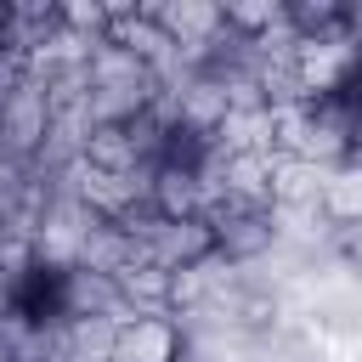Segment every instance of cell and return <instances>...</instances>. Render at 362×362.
Listing matches in <instances>:
<instances>
[{
  "instance_id": "7a4b0ae2",
  "label": "cell",
  "mask_w": 362,
  "mask_h": 362,
  "mask_svg": "<svg viewBox=\"0 0 362 362\" xmlns=\"http://www.w3.org/2000/svg\"><path fill=\"white\" fill-rule=\"evenodd\" d=\"M107 283H113V294H119L124 317L170 311V272H164V266H153V260H130V266H119Z\"/></svg>"
},
{
  "instance_id": "6da1fadb",
  "label": "cell",
  "mask_w": 362,
  "mask_h": 362,
  "mask_svg": "<svg viewBox=\"0 0 362 362\" xmlns=\"http://www.w3.org/2000/svg\"><path fill=\"white\" fill-rule=\"evenodd\" d=\"M192 356V334L181 317L153 311V317H119L113 334V362H187Z\"/></svg>"
},
{
  "instance_id": "277c9868",
  "label": "cell",
  "mask_w": 362,
  "mask_h": 362,
  "mask_svg": "<svg viewBox=\"0 0 362 362\" xmlns=\"http://www.w3.org/2000/svg\"><path fill=\"white\" fill-rule=\"evenodd\" d=\"M328 170L311 158H277L272 153V209H317Z\"/></svg>"
},
{
  "instance_id": "3957f363",
  "label": "cell",
  "mask_w": 362,
  "mask_h": 362,
  "mask_svg": "<svg viewBox=\"0 0 362 362\" xmlns=\"http://www.w3.org/2000/svg\"><path fill=\"white\" fill-rule=\"evenodd\" d=\"M317 215H322V226H328L334 238L362 232V164H356V158L339 164V170H328L322 198H317Z\"/></svg>"
},
{
  "instance_id": "5b68a950",
  "label": "cell",
  "mask_w": 362,
  "mask_h": 362,
  "mask_svg": "<svg viewBox=\"0 0 362 362\" xmlns=\"http://www.w3.org/2000/svg\"><path fill=\"white\" fill-rule=\"evenodd\" d=\"M351 40H356V51H362V6H356V23H351Z\"/></svg>"
}]
</instances>
